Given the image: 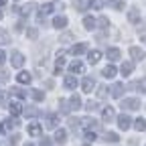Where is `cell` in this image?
<instances>
[{
	"mask_svg": "<svg viewBox=\"0 0 146 146\" xmlns=\"http://www.w3.org/2000/svg\"><path fill=\"white\" fill-rule=\"evenodd\" d=\"M79 108H81V98H79L77 94H73L71 100H69V110H75V112H77Z\"/></svg>",
	"mask_w": 146,
	"mask_h": 146,
	"instance_id": "cell-11",
	"label": "cell"
},
{
	"mask_svg": "<svg viewBox=\"0 0 146 146\" xmlns=\"http://www.w3.org/2000/svg\"><path fill=\"white\" fill-rule=\"evenodd\" d=\"M25 114H27V118H36L39 116V110H36V106H29L25 110Z\"/></svg>",
	"mask_w": 146,
	"mask_h": 146,
	"instance_id": "cell-29",
	"label": "cell"
},
{
	"mask_svg": "<svg viewBox=\"0 0 146 146\" xmlns=\"http://www.w3.org/2000/svg\"><path fill=\"white\" fill-rule=\"evenodd\" d=\"M108 4L112 6V8H116V10H122V8L126 6V4L122 2V0H108Z\"/></svg>",
	"mask_w": 146,
	"mask_h": 146,
	"instance_id": "cell-34",
	"label": "cell"
},
{
	"mask_svg": "<svg viewBox=\"0 0 146 146\" xmlns=\"http://www.w3.org/2000/svg\"><path fill=\"white\" fill-rule=\"evenodd\" d=\"M100 59H102V53H100V51H91V53L87 55V61H89L91 65H96V63H100Z\"/></svg>",
	"mask_w": 146,
	"mask_h": 146,
	"instance_id": "cell-17",
	"label": "cell"
},
{
	"mask_svg": "<svg viewBox=\"0 0 146 146\" xmlns=\"http://www.w3.org/2000/svg\"><path fill=\"white\" fill-rule=\"evenodd\" d=\"M89 6L100 10V8H104V0H89Z\"/></svg>",
	"mask_w": 146,
	"mask_h": 146,
	"instance_id": "cell-39",
	"label": "cell"
},
{
	"mask_svg": "<svg viewBox=\"0 0 146 146\" xmlns=\"http://www.w3.org/2000/svg\"><path fill=\"white\" fill-rule=\"evenodd\" d=\"M63 67H65V59H63V53H59L57 61H55V73H59V71H61Z\"/></svg>",
	"mask_w": 146,
	"mask_h": 146,
	"instance_id": "cell-25",
	"label": "cell"
},
{
	"mask_svg": "<svg viewBox=\"0 0 146 146\" xmlns=\"http://www.w3.org/2000/svg\"><path fill=\"white\" fill-rule=\"evenodd\" d=\"M27 36H29V39H36V36H39V31H36L35 27H29L27 29Z\"/></svg>",
	"mask_w": 146,
	"mask_h": 146,
	"instance_id": "cell-37",
	"label": "cell"
},
{
	"mask_svg": "<svg viewBox=\"0 0 146 146\" xmlns=\"http://www.w3.org/2000/svg\"><path fill=\"white\" fill-rule=\"evenodd\" d=\"M85 69V65L79 61V59H75V61H71V65H69V71L73 73V75H77V73H81Z\"/></svg>",
	"mask_w": 146,
	"mask_h": 146,
	"instance_id": "cell-6",
	"label": "cell"
},
{
	"mask_svg": "<svg viewBox=\"0 0 146 146\" xmlns=\"http://www.w3.org/2000/svg\"><path fill=\"white\" fill-rule=\"evenodd\" d=\"M41 146H51V140H49L47 136H43V140H41Z\"/></svg>",
	"mask_w": 146,
	"mask_h": 146,
	"instance_id": "cell-47",
	"label": "cell"
},
{
	"mask_svg": "<svg viewBox=\"0 0 146 146\" xmlns=\"http://www.w3.org/2000/svg\"><path fill=\"white\" fill-rule=\"evenodd\" d=\"M120 57H122L120 49H116V47H110V49H108V59H110V61H120Z\"/></svg>",
	"mask_w": 146,
	"mask_h": 146,
	"instance_id": "cell-12",
	"label": "cell"
},
{
	"mask_svg": "<svg viewBox=\"0 0 146 146\" xmlns=\"http://www.w3.org/2000/svg\"><path fill=\"white\" fill-rule=\"evenodd\" d=\"M10 91H12V96H16V98H27V91H25V89H18V87H12Z\"/></svg>",
	"mask_w": 146,
	"mask_h": 146,
	"instance_id": "cell-38",
	"label": "cell"
},
{
	"mask_svg": "<svg viewBox=\"0 0 146 146\" xmlns=\"http://www.w3.org/2000/svg\"><path fill=\"white\" fill-rule=\"evenodd\" d=\"M96 27H100V29H108V27H110L108 16H100V21H96Z\"/></svg>",
	"mask_w": 146,
	"mask_h": 146,
	"instance_id": "cell-33",
	"label": "cell"
},
{
	"mask_svg": "<svg viewBox=\"0 0 146 146\" xmlns=\"http://www.w3.org/2000/svg\"><path fill=\"white\" fill-rule=\"evenodd\" d=\"M10 63H12V67H23V63H25V55L21 53V51H12L10 53Z\"/></svg>",
	"mask_w": 146,
	"mask_h": 146,
	"instance_id": "cell-2",
	"label": "cell"
},
{
	"mask_svg": "<svg viewBox=\"0 0 146 146\" xmlns=\"http://www.w3.org/2000/svg\"><path fill=\"white\" fill-rule=\"evenodd\" d=\"M41 132H43V130H41L39 124H31V126H29V134H31V136H41Z\"/></svg>",
	"mask_w": 146,
	"mask_h": 146,
	"instance_id": "cell-27",
	"label": "cell"
},
{
	"mask_svg": "<svg viewBox=\"0 0 146 146\" xmlns=\"http://www.w3.org/2000/svg\"><path fill=\"white\" fill-rule=\"evenodd\" d=\"M85 51H87V45L85 43H79V45H73L71 47V55H81Z\"/></svg>",
	"mask_w": 146,
	"mask_h": 146,
	"instance_id": "cell-18",
	"label": "cell"
},
{
	"mask_svg": "<svg viewBox=\"0 0 146 146\" xmlns=\"http://www.w3.org/2000/svg\"><path fill=\"white\" fill-rule=\"evenodd\" d=\"M102 75H104V77H108V79H112V77L116 75V67H114V65H108V67L102 71Z\"/></svg>",
	"mask_w": 146,
	"mask_h": 146,
	"instance_id": "cell-22",
	"label": "cell"
},
{
	"mask_svg": "<svg viewBox=\"0 0 146 146\" xmlns=\"http://www.w3.org/2000/svg\"><path fill=\"white\" fill-rule=\"evenodd\" d=\"M6 4V0H0V6H4Z\"/></svg>",
	"mask_w": 146,
	"mask_h": 146,
	"instance_id": "cell-50",
	"label": "cell"
},
{
	"mask_svg": "<svg viewBox=\"0 0 146 146\" xmlns=\"http://www.w3.org/2000/svg\"><path fill=\"white\" fill-rule=\"evenodd\" d=\"M142 41H144V43H146V33H144V35H142Z\"/></svg>",
	"mask_w": 146,
	"mask_h": 146,
	"instance_id": "cell-51",
	"label": "cell"
},
{
	"mask_svg": "<svg viewBox=\"0 0 146 146\" xmlns=\"http://www.w3.org/2000/svg\"><path fill=\"white\" fill-rule=\"evenodd\" d=\"M73 4H75V10L77 12H83L89 6V0H73Z\"/></svg>",
	"mask_w": 146,
	"mask_h": 146,
	"instance_id": "cell-20",
	"label": "cell"
},
{
	"mask_svg": "<svg viewBox=\"0 0 146 146\" xmlns=\"http://www.w3.org/2000/svg\"><path fill=\"white\" fill-rule=\"evenodd\" d=\"M47 128H57L59 126V116L57 114H47Z\"/></svg>",
	"mask_w": 146,
	"mask_h": 146,
	"instance_id": "cell-13",
	"label": "cell"
},
{
	"mask_svg": "<svg viewBox=\"0 0 146 146\" xmlns=\"http://www.w3.org/2000/svg\"><path fill=\"white\" fill-rule=\"evenodd\" d=\"M8 43H10V35H8V31L0 29V45H8Z\"/></svg>",
	"mask_w": 146,
	"mask_h": 146,
	"instance_id": "cell-26",
	"label": "cell"
},
{
	"mask_svg": "<svg viewBox=\"0 0 146 146\" xmlns=\"http://www.w3.org/2000/svg\"><path fill=\"white\" fill-rule=\"evenodd\" d=\"M104 140H106V142H114V144H116V142L120 140V136H118L116 132H108V134L104 136Z\"/></svg>",
	"mask_w": 146,
	"mask_h": 146,
	"instance_id": "cell-32",
	"label": "cell"
},
{
	"mask_svg": "<svg viewBox=\"0 0 146 146\" xmlns=\"http://www.w3.org/2000/svg\"><path fill=\"white\" fill-rule=\"evenodd\" d=\"M31 98H33L35 102H43V98H45V94H43V91H41V89H33V91H31Z\"/></svg>",
	"mask_w": 146,
	"mask_h": 146,
	"instance_id": "cell-30",
	"label": "cell"
},
{
	"mask_svg": "<svg viewBox=\"0 0 146 146\" xmlns=\"http://www.w3.org/2000/svg\"><path fill=\"white\" fill-rule=\"evenodd\" d=\"M79 124H81V118H71V120H69L71 130H77V128H79Z\"/></svg>",
	"mask_w": 146,
	"mask_h": 146,
	"instance_id": "cell-40",
	"label": "cell"
},
{
	"mask_svg": "<svg viewBox=\"0 0 146 146\" xmlns=\"http://www.w3.org/2000/svg\"><path fill=\"white\" fill-rule=\"evenodd\" d=\"M81 124H85L89 130H94V128H98V122L96 120H89V118H81Z\"/></svg>",
	"mask_w": 146,
	"mask_h": 146,
	"instance_id": "cell-35",
	"label": "cell"
},
{
	"mask_svg": "<svg viewBox=\"0 0 146 146\" xmlns=\"http://www.w3.org/2000/svg\"><path fill=\"white\" fill-rule=\"evenodd\" d=\"M102 118H104L106 122H112V120L116 118V112H114V108H104V110H102Z\"/></svg>",
	"mask_w": 146,
	"mask_h": 146,
	"instance_id": "cell-14",
	"label": "cell"
},
{
	"mask_svg": "<svg viewBox=\"0 0 146 146\" xmlns=\"http://www.w3.org/2000/svg\"><path fill=\"white\" fill-rule=\"evenodd\" d=\"M124 89H126V87H124L122 83H114L112 89H110V94H112V98H122V96H124Z\"/></svg>",
	"mask_w": 146,
	"mask_h": 146,
	"instance_id": "cell-8",
	"label": "cell"
},
{
	"mask_svg": "<svg viewBox=\"0 0 146 146\" xmlns=\"http://www.w3.org/2000/svg\"><path fill=\"white\" fill-rule=\"evenodd\" d=\"M53 27L57 29V31L65 29V27H67V16H55V18H53Z\"/></svg>",
	"mask_w": 146,
	"mask_h": 146,
	"instance_id": "cell-9",
	"label": "cell"
},
{
	"mask_svg": "<svg viewBox=\"0 0 146 146\" xmlns=\"http://www.w3.org/2000/svg\"><path fill=\"white\" fill-rule=\"evenodd\" d=\"M94 87H96V81H94V77H89V75H87V77H83V81H81V89L85 91V94H89V91L94 89Z\"/></svg>",
	"mask_w": 146,
	"mask_h": 146,
	"instance_id": "cell-5",
	"label": "cell"
},
{
	"mask_svg": "<svg viewBox=\"0 0 146 146\" xmlns=\"http://www.w3.org/2000/svg\"><path fill=\"white\" fill-rule=\"evenodd\" d=\"M83 27H85L87 31H94V29H96V18L85 16V18H83Z\"/></svg>",
	"mask_w": 146,
	"mask_h": 146,
	"instance_id": "cell-23",
	"label": "cell"
},
{
	"mask_svg": "<svg viewBox=\"0 0 146 146\" xmlns=\"http://www.w3.org/2000/svg\"><path fill=\"white\" fill-rule=\"evenodd\" d=\"M98 98H100V100L108 98V87H104V85H102V87H98Z\"/></svg>",
	"mask_w": 146,
	"mask_h": 146,
	"instance_id": "cell-41",
	"label": "cell"
},
{
	"mask_svg": "<svg viewBox=\"0 0 146 146\" xmlns=\"http://www.w3.org/2000/svg\"><path fill=\"white\" fill-rule=\"evenodd\" d=\"M71 39H73V33H69V31H67V33H63V35H61V43H69V41H71Z\"/></svg>",
	"mask_w": 146,
	"mask_h": 146,
	"instance_id": "cell-42",
	"label": "cell"
},
{
	"mask_svg": "<svg viewBox=\"0 0 146 146\" xmlns=\"http://www.w3.org/2000/svg\"><path fill=\"white\" fill-rule=\"evenodd\" d=\"M53 10H55V4H51V2H47V4H43V6H39V14H41V16H45V14L53 12Z\"/></svg>",
	"mask_w": 146,
	"mask_h": 146,
	"instance_id": "cell-21",
	"label": "cell"
},
{
	"mask_svg": "<svg viewBox=\"0 0 146 146\" xmlns=\"http://www.w3.org/2000/svg\"><path fill=\"white\" fill-rule=\"evenodd\" d=\"M96 138H98V136H96L94 132H91V130H87V132H85V140H87V142H94Z\"/></svg>",
	"mask_w": 146,
	"mask_h": 146,
	"instance_id": "cell-44",
	"label": "cell"
},
{
	"mask_svg": "<svg viewBox=\"0 0 146 146\" xmlns=\"http://www.w3.org/2000/svg\"><path fill=\"white\" fill-rule=\"evenodd\" d=\"M132 71H134V63H132V61H124V63H122V67H120V73H122L124 77H128Z\"/></svg>",
	"mask_w": 146,
	"mask_h": 146,
	"instance_id": "cell-7",
	"label": "cell"
},
{
	"mask_svg": "<svg viewBox=\"0 0 146 146\" xmlns=\"http://www.w3.org/2000/svg\"><path fill=\"white\" fill-rule=\"evenodd\" d=\"M35 6H36V4H33V2H29L27 6H23V8H18V10H21V14H25V16H29V14H31V12L35 10Z\"/></svg>",
	"mask_w": 146,
	"mask_h": 146,
	"instance_id": "cell-31",
	"label": "cell"
},
{
	"mask_svg": "<svg viewBox=\"0 0 146 146\" xmlns=\"http://www.w3.org/2000/svg\"><path fill=\"white\" fill-rule=\"evenodd\" d=\"M55 140H57V144H65L67 142V132L63 130V128H59V130L55 132Z\"/></svg>",
	"mask_w": 146,
	"mask_h": 146,
	"instance_id": "cell-16",
	"label": "cell"
},
{
	"mask_svg": "<svg viewBox=\"0 0 146 146\" xmlns=\"http://www.w3.org/2000/svg\"><path fill=\"white\" fill-rule=\"evenodd\" d=\"M4 61H6V53H4V51H0V65H2Z\"/></svg>",
	"mask_w": 146,
	"mask_h": 146,
	"instance_id": "cell-49",
	"label": "cell"
},
{
	"mask_svg": "<svg viewBox=\"0 0 146 146\" xmlns=\"http://www.w3.org/2000/svg\"><path fill=\"white\" fill-rule=\"evenodd\" d=\"M128 21H130L132 25L140 23V10L138 8H130V10H128Z\"/></svg>",
	"mask_w": 146,
	"mask_h": 146,
	"instance_id": "cell-10",
	"label": "cell"
},
{
	"mask_svg": "<svg viewBox=\"0 0 146 146\" xmlns=\"http://www.w3.org/2000/svg\"><path fill=\"white\" fill-rule=\"evenodd\" d=\"M18 144V136H12L10 140H8V146H16Z\"/></svg>",
	"mask_w": 146,
	"mask_h": 146,
	"instance_id": "cell-46",
	"label": "cell"
},
{
	"mask_svg": "<svg viewBox=\"0 0 146 146\" xmlns=\"http://www.w3.org/2000/svg\"><path fill=\"white\" fill-rule=\"evenodd\" d=\"M132 126L136 128L138 132H144V130H146V120H144V118H136V120L132 122Z\"/></svg>",
	"mask_w": 146,
	"mask_h": 146,
	"instance_id": "cell-19",
	"label": "cell"
},
{
	"mask_svg": "<svg viewBox=\"0 0 146 146\" xmlns=\"http://www.w3.org/2000/svg\"><path fill=\"white\" fill-rule=\"evenodd\" d=\"M0 18H2V12H0Z\"/></svg>",
	"mask_w": 146,
	"mask_h": 146,
	"instance_id": "cell-52",
	"label": "cell"
},
{
	"mask_svg": "<svg viewBox=\"0 0 146 146\" xmlns=\"http://www.w3.org/2000/svg\"><path fill=\"white\" fill-rule=\"evenodd\" d=\"M18 83H31V73H27V71H21L18 73Z\"/></svg>",
	"mask_w": 146,
	"mask_h": 146,
	"instance_id": "cell-28",
	"label": "cell"
},
{
	"mask_svg": "<svg viewBox=\"0 0 146 146\" xmlns=\"http://www.w3.org/2000/svg\"><path fill=\"white\" fill-rule=\"evenodd\" d=\"M45 87H47V89H53V87H55V83H53L51 79H47V81H45Z\"/></svg>",
	"mask_w": 146,
	"mask_h": 146,
	"instance_id": "cell-48",
	"label": "cell"
},
{
	"mask_svg": "<svg viewBox=\"0 0 146 146\" xmlns=\"http://www.w3.org/2000/svg\"><path fill=\"white\" fill-rule=\"evenodd\" d=\"M59 110H61V114H69V102L67 100H59Z\"/></svg>",
	"mask_w": 146,
	"mask_h": 146,
	"instance_id": "cell-36",
	"label": "cell"
},
{
	"mask_svg": "<svg viewBox=\"0 0 146 146\" xmlns=\"http://www.w3.org/2000/svg\"><path fill=\"white\" fill-rule=\"evenodd\" d=\"M8 110H10V114H12V116H18V114L23 112V106H21V104H16V102H12V104L8 106Z\"/></svg>",
	"mask_w": 146,
	"mask_h": 146,
	"instance_id": "cell-24",
	"label": "cell"
},
{
	"mask_svg": "<svg viewBox=\"0 0 146 146\" xmlns=\"http://www.w3.org/2000/svg\"><path fill=\"white\" fill-rule=\"evenodd\" d=\"M138 91H146V77L138 81Z\"/></svg>",
	"mask_w": 146,
	"mask_h": 146,
	"instance_id": "cell-45",
	"label": "cell"
},
{
	"mask_svg": "<svg viewBox=\"0 0 146 146\" xmlns=\"http://www.w3.org/2000/svg\"><path fill=\"white\" fill-rule=\"evenodd\" d=\"M118 126H120V130H128V128L132 126V118L126 116V114H122V116L118 118Z\"/></svg>",
	"mask_w": 146,
	"mask_h": 146,
	"instance_id": "cell-3",
	"label": "cell"
},
{
	"mask_svg": "<svg viewBox=\"0 0 146 146\" xmlns=\"http://www.w3.org/2000/svg\"><path fill=\"white\" fill-rule=\"evenodd\" d=\"M128 53L132 55V59H134V61H142V59L146 57V53H144L140 47H130V51H128Z\"/></svg>",
	"mask_w": 146,
	"mask_h": 146,
	"instance_id": "cell-4",
	"label": "cell"
},
{
	"mask_svg": "<svg viewBox=\"0 0 146 146\" xmlns=\"http://www.w3.org/2000/svg\"><path fill=\"white\" fill-rule=\"evenodd\" d=\"M122 108H124V110H130V112L140 110V100H138V98H126V100L122 102Z\"/></svg>",
	"mask_w": 146,
	"mask_h": 146,
	"instance_id": "cell-1",
	"label": "cell"
},
{
	"mask_svg": "<svg viewBox=\"0 0 146 146\" xmlns=\"http://www.w3.org/2000/svg\"><path fill=\"white\" fill-rule=\"evenodd\" d=\"M85 108H87V112H96V110H98V102H87Z\"/></svg>",
	"mask_w": 146,
	"mask_h": 146,
	"instance_id": "cell-43",
	"label": "cell"
},
{
	"mask_svg": "<svg viewBox=\"0 0 146 146\" xmlns=\"http://www.w3.org/2000/svg\"><path fill=\"white\" fill-rule=\"evenodd\" d=\"M27 146H33V144H27Z\"/></svg>",
	"mask_w": 146,
	"mask_h": 146,
	"instance_id": "cell-53",
	"label": "cell"
},
{
	"mask_svg": "<svg viewBox=\"0 0 146 146\" xmlns=\"http://www.w3.org/2000/svg\"><path fill=\"white\" fill-rule=\"evenodd\" d=\"M63 85H65V89H75V87H77V79H75V75H67L65 81H63Z\"/></svg>",
	"mask_w": 146,
	"mask_h": 146,
	"instance_id": "cell-15",
	"label": "cell"
}]
</instances>
